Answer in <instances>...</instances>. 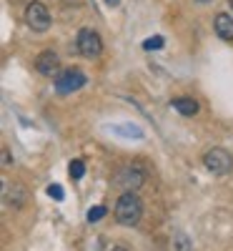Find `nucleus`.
Wrapping results in <instances>:
<instances>
[{
  "label": "nucleus",
  "instance_id": "1",
  "mask_svg": "<svg viewBox=\"0 0 233 251\" xmlns=\"http://www.w3.org/2000/svg\"><path fill=\"white\" fill-rule=\"evenodd\" d=\"M143 216V203L136 191H125L116 203V221L120 226H136Z\"/></svg>",
  "mask_w": 233,
  "mask_h": 251
},
{
  "label": "nucleus",
  "instance_id": "2",
  "mask_svg": "<svg viewBox=\"0 0 233 251\" xmlns=\"http://www.w3.org/2000/svg\"><path fill=\"white\" fill-rule=\"evenodd\" d=\"M86 83H88V78H86V73H83V71H78V68H66V71H60V73L55 75V91H58L60 96H68V93L80 91Z\"/></svg>",
  "mask_w": 233,
  "mask_h": 251
},
{
  "label": "nucleus",
  "instance_id": "3",
  "mask_svg": "<svg viewBox=\"0 0 233 251\" xmlns=\"http://www.w3.org/2000/svg\"><path fill=\"white\" fill-rule=\"evenodd\" d=\"M203 166L210 171V174H216V176H226L231 169H233V156L226 151V149H210V151H206V156H203Z\"/></svg>",
  "mask_w": 233,
  "mask_h": 251
},
{
  "label": "nucleus",
  "instance_id": "4",
  "mask_svg": "<svg viewBox=\"0 0 233 251\" xmlns=\"http://www.w3.org/2000/svg\"><path fill=\"white\" fill-rule=\"evenodd\" d=\"M75 48H78L80 55H86V58H98L103 53V40H100V35L95 30L83 28L78 33V38H75Z\"/></svg>",
  "mask_w": 233,
  "mask_h": 251
},
{
  "label": "nucleus",
  "instance_id": "5",
  "mask_svg": "<svg viewBox=\"0 0 233 251\" xmlns=\"http://www.w3.org/2000/svg\"><path fill=\"white\" fill-rule=\"evenodd\" d=\"M25 23H28V28L35 30V33L48 30V28H50V13H48V8H46L43 3H30V5L25 8Z\"/></svg>",
  "mask_w": 233,
  "mask_h": 251
},
{
  "label": "nucleus",
  "instance_id": "6",
  "mask_svg": "<svg viewBox=\"0 0 233 251\" xmlns=\"http://www.w3.org/2000/svg\"><path fill=\"white\" fill-rule=\"evenodd\" d=\"M143 181H145V174L138 166H125V169H120L113 178V183L118 188H125V191H136V188L143 186Z\"/></svg>",
  "mask_w": 233,
  "mask_h": 251
},
{
  "label": "nucleus",
  "instance_id": "7",
  "mask_svg": "<svg viewBox=\"0 0 233 251\" xmlns=\"http://www.w3.org/2000/svg\"><path fill=\"white\" fill-rule=\"evenodd\" d=\"M35 68L43 73V75L55 78L60 73V58L55 55V50H43V53L38 55V60H35Z\"/></svg>",
  "mask_w": 233,
  "mask_h": 251
},
{
  "label": "nucleus",
  "instance_id": "8",
  "mask_svg": "<svg viewBox=\"0 0 233 251\" xmlns=\"http://www.w3.org/2000/svg\"><path fill=\"white\" fill-rule=\"evenodd\" d=\"M213 28H216V35L221 38V40H233V18L231 15H226V13H218L216 15V20H213Z\"/></svg>",
  "mask_w": 233,
  "mask_h": 251
},
{
  "label": "nucleus",
  "instance_id": "9",
  "mask_svg": "<svg viewBox=\"0 0 233 251\" xmlns=\"http://www.w3.org/2000/svg\"><path fill=\"white\" fill-rule=\"evenodd\" d=\"M171 106L181 113V116H196L198 113V103L196 98H188V96H181V98H173Z\"/></svg>",
  "mask_w": 233,
  "mask_h": 251
},
{
  "label": "nucleus",
  "instance_id": "10",
  "mask_svg": "<svg viewBox=\"0 0 233 251\" xmlns=\"http://www.w3.org/2000/svg\"><path fill=\"white\" fill-rule=\"evenodd\" d=\"M5 199H8V201L15 199V206H23V203L28 201V191H25L23 186H13V191H10L8 183H5Z\"/></svg>",
  "mask_w": 233,
  "mask_h": 251
},
{
  "label": "nucleus",
  "instance_id": "11",
  "mask_svg": "<svg viewBox=\"0 0 233 251\" xmlns=\"http://www.w3.org/2000/svg\"><path fill=\"white\" fill-rule=\"evenodd\" d=\"M173 251H193V244L186 234H176L173 236Z\"/></svg>",
  "mask_w": 233,
  "mask_h": 251
},
{
  "label": "nucleus",
  "instance_id": "12",
  "mask_svg": "<svg viewBox=\"0 0 233 251\" xmlns=\"http://www.w3.org/2000/svg\"><path fill=\"white\" fill-rule=\"evenodd\" d=\"M105 214H108V208H105V206H93V208H88V221L91 224H98Z\"/></svg>",
  "mask_w": 233,
  "mask_h": 251
},
{
  "label": "nucleus",
  "instance_id": "13",
  "mask_svg": "<svg viewBox=\"0 0 233 251\" xmlns=\"http://www.w3.org/2000/svg\"><path fill=\"white\" fill-rule=\"evenodd\" d=\"M68 171H70L73 178H83V174H86V163H83L80 158H75V161L70 163V169H68Z\"/></svg>",
  "mask_w": 233,
  "mask_h": 251
},
{
  "label": "nucleus",
  "instance_id": "14",
  "mask_svg": "<svg viewBox=\"0 0 233 251\" xmlns=\"http://www.w3.org/2000/svg\"><path fill=\"white\" fill-rule=\"evenodd\" d=\"M163 43H165V40L161 35H153V38H148L145 43H143V48L145 50H158V48H163Z\"/></svg>",
  "mask_w": 233,
  "mask_h": 251
},
{
  "label": "nucleus",
  "instance_id": "15",
  "mask_svg": "<svg viewBox=\"0 0 233 251\" xmlns=\"http://www.w3.org/2000/svg\"><path fill=\"white\" fill-rule=\"evenodd\" d=\"M48 196H50V199H55V201H63L66 191H63V186H58V183H50V186H48Z\"/></svg>",
  "mask_w": 233,
  "mask_h": 251
},
{
  "label": "nucleus",
  "instance_id": "16",
  "mask_svg": "<svg viewBox=\"0 0 233 251\" xmlns=\"http://www.w3.org/2000/svg\"><path fill=\"white\" fill-rule=\"evenodd\" d=\"M116 131H118V133H128V136H136V138H140V136H143L138 128H133V126H118Z\"/></svg>",
  "mask_w": 233,
  "mask_h": 251
},
{
  "label": "nucleus",
  "instance_id": "17",
  "mask_svg": "<svg viewBox=\"0 0 233 251\" xmlns=\"http://www.w3.org/2000/svg\"><path fill=\"white\" fill-rule=\"evenodd\" d=\"M3 163H5V166L10 163V153H8V151H3Z\"/></svg>",
  "mask_w": 233,
  "mask_h": 251
},
{
  "label": "nucleus",
  "instance_id": "18",
  "mask_svg": "<svg viewBox=\"0 0 233 251\" xmlns=\"http://www.w3.org/2000/svg\"><path fill=\"white\" fill-rule=\"evenodd\" d=\"M105 3H108V5H111V8H116V5H118V3H120V0H105Z\"/></svg>",
  "mask_w": 233,
  "mask_h": 251
},
{
  "label": "nucleus",
  "instance_id": "19",
  "mask_svg": "<svg viewBox=\"0 0 233 251\" xmlns=\"http://www.w3.org/2000/svg\"><path fill=\"white\" fill-rule=\"evenodd\" d=\"M113 251H128V249H123V246H118V249H113Z\"/></svg>",
  "mask_w": 233,
  "mask_h": 251
},
{
  "label": "nucleus",
  "instance_id": "20",
  "mask_svg": "<svg viewBox=\"0 0 233 251\" xmlns=\"http://www.w3.org/2000/svg\"><path fill=\"white\" fill-rule=\"evenodd\" d=\"M228 5H231V8H233V0H228Z\"/></svg>",
  "mask_w": 233,
  "mask_h": 251
}]
</instances>
